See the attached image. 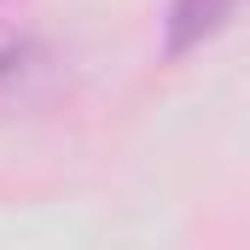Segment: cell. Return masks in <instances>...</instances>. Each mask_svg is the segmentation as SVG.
Listing matches in <instances>:
<instances>
[{"label":"cell","instance_id":"cell-1","mask_svg":"<svg viewBox=\"0 0 250 250\" xmlns=\"http://www.w3.org/2000/svg\"><path fill=\"white\" fill-rule=\"evenodd\" d=\"M245 0H169V53H192L204 47L215 29H227V18Z\"/></svg>","mask_w":250,"mask_h":250}]
</instances>
